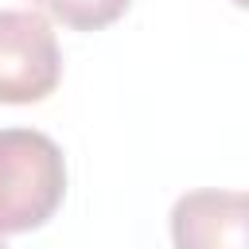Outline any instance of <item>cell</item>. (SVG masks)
Instances as JSON below:
<instances>
[{"label": "cell", "instance_id": "obj_1", "mask_svg": "<svg viewBox=\"0 0 249 249\" xmlns=\"http://www.w3.org/2000/svg\"><path fill=\"white\" fill-rule=\"evenodd\" d=\"M66 198L62 148L35 128H0V233H27Z\"/></svg>", "mask_w": 249, "mask_h": 249}, {"label": "cell", "instance_id": "obj_2", "mask_svg": "<svg viewBox=\"0 0 249 249\" xmlns=\"http://www.w3.org/2000/svg\"><path fill=\"white\" fill-rule=\"evenodd\" d=\"M62 54L54 27L39 12L0 8V105H31L54 93Z\"/></svg>", "mask_w": 249, "mask_h": 249}, {"label": "cell", "instance_id": "obj_3", "mask_svg": "<svg viewBox=\"0 0 249 249\" xmlns=\"http://www.w3.org/2000/svg\"><path fill=\"white\" fill-rule=\"evenodd\" d=\"M249 202L241 191H187L171 206L175 249H249Z\"/></svg>", "mask_w": 249, "mask_h": 249}, {"label": "cell", "instance_id": "obj_4", "mask_svg": "<svg viewBox=\"0 0 249 249\" xmlns=\"http://www.w3.org/2000/svg\"><path fill=\"white\" fill-rule=\"evenodd\" d=\"M43 12H51L58 23L74 27V31H101L109 23H117L132 0H31Z\"/></svg>", "mask_w": 249, "mask_h": 249}, {"label": "cell", "instance_id": "obj_5", "mask_svg": "<svg viewBox=\"0 0 249 249\" xmlns=\"http://www.w3.org/2000/svg\"><path fill=\"white\" fill-rule=\"evenodd\" d=\"M233 4H241V0H233Z\"/></svg>", "mask_w": 249, "mask_h": 249}, {"label": "cell", "instance_id": "obj_6", "mask_svg": "<svg viewBox=\"0 0 249 249\" xmlns=\"http://www.w3.org/2000/svg\"><path fill=\"white\" fill-rule=\"evenodd\" d=\"M0 249H4V241H0Z\"/></svg>", "mask_w": 249, "mask_h": 249}]
</instances>
